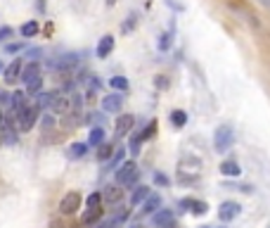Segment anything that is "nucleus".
<instances>
[{
	"label": "nucleus",
	"instance_id": "f257e3e1",
	"mask_svg": "<svg viewBox=\"0 0 270 228\" xmlns=\"http://www.w3.org/2000/svg\"><path fill=\"white\" fill-rule=\"evenodd\" d=\"M138 176H140V171H138V164H135L133 159H128V162H124V164H118L116 166V173H114L116 185H121V188L133 185V183L138 181Z\"/></svg>",
	"mask_w": 270,
	"mask_h": 228
},
{
	"label": "nucleus",
	"instance_id": "f03ea898",
	"mask_svg": "<svg viewBox=\"0 0 270 228\" xmlns=\"http://www.w3.org/2000/svg\"><path fill=\"white\" fill-rule=\"evenodd\" d=\"M232 143H234L232 126H228V124L218 126L216 128V136H214V147H216V152H228V150L232 147Z\"/></svg>",
	"mask_w": 270,
	"mask_h": 228
},
{
	"label": "nucleus",
	"instance_id": "7ed1b4c3",
	"mask_svg": "<svg viewBox=\"0 0 270 228\" xmlns=\"http://www.w3.org/2000/svg\"><path fill=\"white\" fill-rule=\"evenodd\" d=\"M38 114H40V110H38L36 105H26V107H24V110H22V112L17 114L19 131H22V133H26V131H31V128L36 126Z\"/></svg>",
	"mask_w": 270,
	"mask_h": 228
},
{
	"label": "nucleus",
	"instance_id": "20e7f679",
	"mask_svg": "<svg viewBox=\"0 0 270 228\" xmlns=\"http://www.w3.org/2000/svg\"><path fill=\"white\" fill-rule=\"evenodd\" d=\"M83 204V197L78 195V192H66L62 197V202H60V211H62L64 216H69V214H76V211L81 209Z\"/></svg>",
	"mask_w": 270,
	"mask_h": 228
},
{
	"label": "nucleus",
	"instance_id": "39448f33",
	"mask_svg": "<svg viewBox=\"0 0 270 228\" xmlns=\"http://www.w3.org/2000/svg\"><path fill=\"white\" fill-rule=\"evenodd\" d=\"M240 209H242V207H240L237 202L225 200V202H220V207H218V219L223 221V223H230L232 219H237Z\"/></svg>",
	"mask_w": 270,
	"mask_h": 228
},
{
	"label": "nucleus",
	"instance_id": "423d86ee",
	"mask_svg": "<svg viewBox=\"0 0 270 228\" xmlns=\"http://www.w3.org/2000/svg\"><path fill=\"white\" fill-rule=\"evenodd\" d=\"M22 67H24V62H22V57H17V60H12V62L2 69V79H5V83H17L19 76H22Z\"/></svg>",
	"mask_w": 270,
	"mask_h": 228
},
{
	"label": "nucleus",
	"instance_id": "0eeeda50",
	"mask_svg": "<svg viewBox=\"0 0 270 228\" xmlns=\"http://www.w3.org/2000/svg\"><path fill=\"white\" fill-rule=\"evenodd\" d=\"M124 107V93H109L102 98V110L109 112V114H114Z\"/></svg>",
	"mask_w": 270,
	"mask_h": 228
},
{
	"label": "nucleus",
	"instance_id": "6e6552de",
	"mask_svg": "<svg viewBox=\"0 0 270 228\" xmlns=\"http://www.w3.org/2000/svg\"><path fill=\"white\" fill-rule=\"evenodd\" d=\"M133 126H135L133 114H121V117L116 119V124H114V133H116L118 138H124V136H128V133L133 131Z\"/></svg>",
	"mask_w": 270,
	"mask_h": 228
},
{
	"label": "nucleus",
	"instance_id": "1a4fd4ad",
	"mask_svg": "<svg viewBox=\"0 0 270 228\" xmlns=\"http://www.w3.org/2000/svg\"><path fill=\"white\" fill-rule=\"evenodd\" d=\"M152 221H154V226H159V228H168V226L176 223V221H173V211L171 209H156L152 214Z\"/></svg>",
	"mask_w": 270,
	"mask_h": 228
},
{
	"label": "nucleus",
	"instance_id": "9d476101",
	"mask_svg": "<svg viewBox=\"0 0 270 228\" xmlns=\"http://www.w3.org/2000/svg\"><path fill=\"white\" fill-rule=\"evenodd\" d=\"M112 50H114V36H102L100 38V43H98V48H95V55L100 57V60H104V57H109L112 55Z\"/></svg>",
	"mask_w": 270,
	"mask_h": 228
},
{
	"label": "nucleus",
	"instance_id": "9b49d317",
	"mask_svg": "<svg viewBox=\"0 0 270 228\" xmlns=\"http://www.w3.org/2000/svg\"><path fill=\"white\" fill-rule=\"evenodd\" d=\"M38 76H40V64H38V62H28V64L22 67V76H19V79H22L24 86H26V83H31L34 79H38Z\"/></svg>",
	"mask_w": 270,
	"mask_h": 228
},
{
	"label": "nucleus",
	"instance_id": "f8f14e48",
	"mask_svg": "<svg viewBox=\"0 0 270 228\" xmlns=\"http://www.w3.org/2000/svg\"><path fill=\"white\" fill-rule=\"evenodd\" d=\"M10 107H12V114L17 117L19 112L26 107V93H24V91L12 93V95H10Z\"/></svg>",
	"mask_w": 270,
	"mask_h": 228
},
{
	"label": "nucleus",
	"instance_id": "ddd939ff",
	"mask_svg": "<svg viewBox=\"0 0 270 228\" xmlns=\"http://www.w3.org/2000/svg\"><path fill=\"white\" fill-rule=\"evenodd\" d=\"M188 207H192V214H206L208 211V204L206 202H199V200H190V197H185V200H180V209H188Z\"/></svg>",
	"mask_w": 270,
	"mask_h": 228
},
{
	"label": "nucleus",
	"instance_id": "4468645a",
	"mask_svg": "<svg viewBox=\"0 0 270 228\" xmlns=\"http://www.w3.org/2000/svg\"><path fill=\"white\" fill-rule=\"evenodd\" d=\"M88 150L90 147L86 145V143H72V145L66 147V159H83V157L88 155Z\"/></svg>",
	"mask_w": 270,
	"mask_h": 228
},
{
	"label": "nucleus",
	"instance_id": "2eb2a0df",
	"mask_svg": "<svg viewBox=\"0 0 270 228\" xmlns=\"http://www.w3.org/2000/svg\"><path fill=\"white\" fill-rule=\"evenodd\" d=\"M150 195H152V188H150V185H138V188L133 190V195H130V204L138 207V204H142Z\"/></svg>",
	"mask_w": 270,
	"mask_h": 228
},
{
	"label": "nucleus",
	"instance_id": "dca6fc26",
	"mask_svg": "<svg viewBox=\"0 0 270 228\" xmlns=\"http://www.w3.org/2000/svg\"><path fill=\"white\" fill-rule=\"evenodd\" d=\"M60 93L57 91H48V93H38L36 95V107L38 110H45V107H52L54 98H57Z\"/></svg>",
	"mask_w": 270,
	"mask_h": 228
},
{
	"label": "nucleus",
	"instance_id": "f3484780",
	"mask_svg": "<svg viewBox=\"0 0 270 228\" xmlns=\"http://www.w3.org/2000/svg\"><path fill=\"white\" fill-rule=\"evenodd\" d=\"M220 173H223V176H230V178H237V176L242 173V166L237 164L234 159H225L223 164H220Z\"/></svg>",
	"mask_w": 270,
	"mask_h": 228
},
{
	"label": "nucleus",
	"instance_id": "a211bd4d",
	"mask_svg": "<svg viewBox=\"0 0 270 228\" xmlns=\"http://www.w3.org/2000/svg\"><path fill=\"white\" fill-rule=\"evenodd\" d=\"M156 209H162V197L152 192V195H150V197L142 202V214H150V216H152Z\"/></svg>",
	"mask_w": 270,
	"mask_h": 228
},
{
	"label": "nucleus",
	"instance_id": "6ab92c4d",
	"mask_svg": "<svg viewBox=\"0 0 270 228\" xmlns=\"http://www.w3.org/2000/svg\"><path fill=\"white\" fill-rule=\"evenodd\" d=\"M102 143H104V128L102 126L90 128V136H88V143H86V145L88 147H100Z\"/></svg>",
	"mask_w": 270,
	"mask_h": 228
},
{
	"label": "nucleus",
	"instance_id": "aec40b11",
	"mask_svg": "<svg viewBox=\"0 0 270 228\" xmlns=\"http://www.w3.org/2000/svg\"><path fill=\"white\" fill-rule=\"evenodd\" d=\"M121 197H124V190H118L116 185H109V188H104V192H102V202H109V204H116Z\"/></svg>",
	"mask_w": 270,
	"mask_h": 228
},
{
	"label": "nucleus",
	"instance_id": "412c9836",
	"mask_svg": "<svg viewBox=\"0 0 270 228\" xmlns=\"http://www.w3.org/2000/svg\"><path fill=\"white\" fill-rule=\"evenodd\" d=\"M78 60H81V57L76 55V53H66V55L60 57V60L52 64V67H60V69H72L74 64H78Z\"/></svg>",
	"mask_w": 270,
	"mask_h": 228
},
{
	"label": "nucleus",
	"instance_id": "4be33fe9",
	"mask_svg": "<svg viewBox=\"0 0 270 228\" xmlns=\"http://www.w3.org/2000/svg\"><path fill=\"white\" fill-rule=\"evenodd\" d=\"M86 209L88 211L102 209V192H92V195H88V200H86Z\"/></svg>",
	"mask_w": 270,
	"mask_h": 228
},
{
	"label": "nucleus",
	"instance_id": "5701e85b",
	"mask_svg": "<svg viewBox=\"0 0 270 228\" xmlns=\"http://www.w3.org/2000/svg\"><path fill=\"white\" fill-rule=\"evenodd\" d=\"M109 86L114 88V93H124V91H128V79L126 76H112L109 79Z\"/></svg>",
	"mask_w": 270,
	"mask_h": 228
},
{
	"label": "nucleus",
	"instance_id": "b1692460",
	"mask_svg": "<svg viewBox=\"0 0 270 228\" xmlns=\"http://www.w3.org/2000/svg\"><path fill=\"white\" fill-rule=\"evenodd\" d=\"M171 124L176 128H182L185 124H188V114H185L182 110H173L171 112Z\"/></svg>",
	"mask_w": 270,
	"mask_h": 228
},
{
	"label": "nucleus",
	"instance_id": "393cba45",
	"mask_svg": "<svg viewBox=\"0 0 270 228\" xmlns=\"http://www.w3.org/2000/svg\"><path fill=\"white\" fill-rule=\"evenodd\" d=\"M19 34H22L24 38L36 36V34H38V22H34V19H31V22H26V24H22V29H19Z\"/></svg>",
	"mask_w": 270,
	"mask_h": 228
},
{
	"label": "nucleus",
	"instance_id": "a878e982",
	"mask_svg": "<svg viewBox=\"0 0 270 228\" xmlns=\"http://www.w3.org/2000/svg\"><path fill=\"white\" fill-rule=\"evenodd\" d=\"M138 22H140V15H138V12H130L126 19V24H121V31H124V34H130V31L138 27Z\"/></svg>",
	"mask_w": 270,
	"mask_h": 228
},
{
	"label": "nucleus",
	"instance_id": "bb28decb",
	"mask_svg": "<svg viewBox=\"0 0 270 228\" xmlns=\"http://www.w3.org/2000/svg\"><path fill=\"white\" fill-rule=\"evenodd\" d=\"M171 41H173V31H166V34L159 36L156 46H159V50H168V48H171Z\"/></svg>",
	"mask_w": 270,
	"mask_h": 228
},
{
	"label": "nucleus",
	"instance_id": "cd10ccee",
	"mask_svg": "<svg viewBox=\"0 0 270 228\" xmlns=\"http://www.w3.org/2000/svg\"><path fill=\"white\" fill-rule=\"evenodd\" d=\"M40 88H43V76H38V79H34L31 83H26V93H28V95H38Z\"/></svg>",
	"mask_w": 270,
	"mask_h": 228
},
{
	"label": "nucleus",
	"instance_id": "c85d7f7f",
	"mask_svg": "<svg viewBox=\"0 0 270 228\" xmlns=\"http://www.w3.org/2000/svg\"><path fill=\"white\" fill-rule=\"evenodd\" d=\"M154 131H156V121H150V124H147V126H144V131L142 133H140V143H142V140H150V138L154 136Z\"/></svg>",
	"mask_w": 270,
	"mask_h": 228
},
{
	"label": "nucleus",
	"instance_id": "c756f323",
	"mask_svg": "<svg viewBox=\"0 0 270 228\" xmlns=\"http://www.w3.org/2000/svg\"><path fill=\"white\" fill-rule=\"evenodd\" d=\"M98 157H100V159H102V162H104V159H112V145H109L107 140H104V143L100 145V152H98Z\"/></svg>",
	"mask_w": 270,
	"mask_h": 228
},
{
	"label": "nucleus",
	"instance_id": "7c9ffc66",
	"mask_svg": "<svg viewBox=\"0 0 270 228\" xmlns=\"http://www.w3.org/2000/svg\"><path fill=\"white\" fill-rule=\"evenodd\" d=\"M12 36H14V29L12 27H0V43H8Z\"/></svg>",
	"mask_w": 270,
	"mask_h": 228
},
{
	"label": "nucleus",
	"instance_id": "2f4dec72",
	"mask_svg": "<svg viewBox=\"0 0 270 228\" xmlns=\"http://www.w3.org/2000/svg\"><path fill=\"white\" fill-rule=\"evenodd\" d=\"M124 152H126V147H118L116 150V155L109 159V169H116L118 166V162H121V157H124Z\"/></svg>",
	"mask_w": 270,
	"mask_h": 228
},
{
	"label": "nucleus",
	"instance_id": "473e14b6",
	"mask_svg": "<svg viewBox=\"0 0 270 228\" xmlns=\"http://www.w3.org/2000/svg\"><path fill=\"white\" fill-rule=\"evenodd\" d=\"M130 155H133V157L140 155V138H138V136L130 138Z\"/></svg>",
	"mask_w": 270,
	"mask_h": 228
},
{
	"label": "nucleus",
	"instance_id": "72a5a7b5",
	"mask_svg": "<svg viewBox=\"0 0 270 228\" xmlns=\"http://www.w3.org/2000/svg\"><path fill=\"white\" fill-rule=\"evenodd\" d=\"M40 55H43L40 48H31V50H26V57H31V62H38V57Z\"/></svg>",
	"mask_w": 270,
	"mask_h": 228
},
{
	"label": "nucleus",
	"instance_id": "f704fd0d",
	"mask_svg": "<svg viewBox=\"0 0 270 228\" xmlns=\"http://www.w3.org/2000/svg\"><path fill=\"white\" fill-rule=\"evenodd\" d=\"M24 48H26V43H8L5 50H8V53H19V50H24Z\"/></svg>",
	"mask_w": 270,
	"mask_h": 228
},
{
	"label": "nucleus",
	"instance_id": "c9c22d12",
	"mask_svg": "<svg viewBox=\"0 0 270 228\" xmlns=\"http://www.w3.org/2000/svg\"><path fill=\"white\" fill-rule=\"evenodd\" d=\"M154 183H156V185H168L171 181H168V176H164V173L156 171L154 173Z\"/></svg>",
	"mask_w": 270,
	"mask_h": 228
},
{
	"label": "nucleus",
	"instance_id": "e433bc0d",
	"mask_svg": "<svg viewBox=\"0 0 270 228\" xmlns=\"http://www.w3.org/2000/svg\"><path fill=\"white\" fill-rule=\"evenodd\" d=\"M52 124H54V119H52V117H48V114H45V117H43V126H45V128H50V126H52Z\"/></svg>",
	"mask_w": 270,
	"mask_h": 228
},
{
	"label": "nucleus",
	"instance_id": "4c0bfd02",
	"mask_svg": "<svg viewBox=\"0 0 270 228\" xmlns=\"http://www.w3.org/2000/svg\"><path fill=\"white\" fill-rule=\"evenodd\" d=\"M0 102H10V93L0 91Z\"/></svg>",
	"mask_w": 270,
	"mask_h": 228
},
{
	"label": "nucleus",
	"instance_id": "58836bf2",
	"mask_svg": "<svg viewBox=\"0 0 270 228\" xmlns=\"http://www.w3.org/2000/svg\"><path fill=\"white\" fill-rule=\"evenodd\" d=\"M116 5V0H107V8H114Z\"/></svg>",
	"mask_w": 270,
	"mask_h": 228
},
{
	"label": "nucleus",
	"instance_id": "ea45409f",
	"mask_svg": "<svg viewBox=\"0 0 270 228\" xmlns=\"http://www.w3.org/2000/svg\"><path fill=\"white\" fill-rule=\"evenodd\" d=\"M0 126H2V114H0Z\"/></svg>",
	"mask_w": 270,
	"mask_h": 228
},
{
	"label": "nucleus",
	"instance_id": "a19ab883",
	"mask_svg": "<svg viewBox=\"0 0 270 228\" xmlns=\"http://www.w3.org/2000/svg\"><path fill=\"white\" fill-rule=\"evenodd\" d=\"M0 72H2V62H0Z\"/></svg>",
	"mask_w": 270,
	"mask_h": 228
},
{
	"label": "nucleus",
	"instance_id": "79ce46f5",
	"mask_svg": "<svg viewBox=\"0 0 270 228\" xmlns=\"http://www.w3.org/2000/svg\"><path fill=\"white\" fill-rule=\"evenodd\" d=\"M202 228H208V226H202Z\"/></svg>",
	"mask_w": 270,
	"mask_h": 228
},
{
	"label": "nucleus",
	"instance_id": "37998d69",
	"mask_svg": "<svg viewBox=\"0 0 270 228\" xmlns=\"http://www.w3.org/2000/svg\"><path fill=\"white\" fill-rule=\"evenodd\" d=\"M133 228H138V226H133Z\"/></svg>",
	"mask_w": 270,
	"mask_h": 228
},
{
	"label": "nucleus",
	"instance_id": "c03bdc74",
	"mask_svg": "<svg viewBox=\"0 0 270 228\" xmlns=\"http://www.w3.org/2000/svg\"><path fill=\"white\" fill-rule=\"evenodd\" d=\"M220 228H223V226H220Z\"/></svg>",
	"mask_w": 270,
	"mask_h": 228
}]
</instances>
